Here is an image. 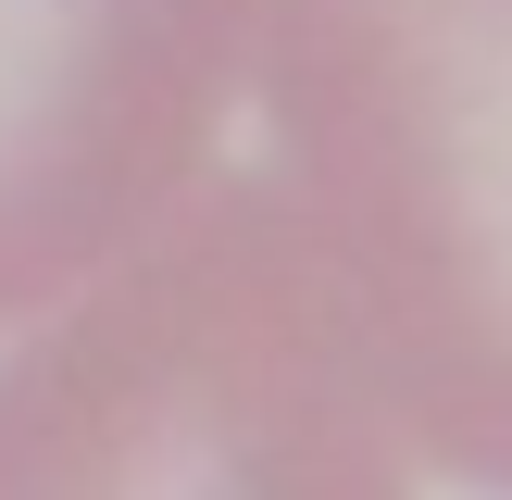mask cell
<instances>
[{
	"mask_svg": "<svg viewBox=\"0 0 512 500\" xmlns=\"http://www.w3.org/2000/svg\"><path fill=\"white\" fill-rule=\"evenodd\" d=\"M263 100L375 413L512 500V0H263Z\"/></svg>",
	"mask_w": 512,
	"mask_h": 500,
	"instance_id": "cell-1",
	"label": "cell"
},
{
	"mask_svg": "<svg viewBox=\"0 0 512 500\" xmlns=\"http://www.w3.org/2000/svg\"><path fill=\"white\" fill-rule=\"evenodd\" d=\"M0 500H413L263 175L200 188L0 363Z\"/></svg>",
	"mask_w": 512,
	"mask_h": 500,
	"instance_id": "cell-2",
	"label": "cell"
},
{
	"mask_svg": "<svg viewBox=\"0 0 512 500\" xmlns=\"http://www.w3.org/2000/svg\"><path fill=\"white\" fill-rule=\"evenodd\" d=\"M263 0H0V325L88 288L200 175Z\"/></svg>",
	"mask_w": 512,
	"mask_h": 500,
	"instance_id": "cell-3",
	"label": "cell"
}]
</instances>
